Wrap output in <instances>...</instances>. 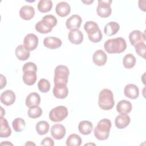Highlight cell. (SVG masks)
<instances>
[{"mask_svg":"<svg viewBox=\"0 0 146 146\" xmlns=\"http://www.w3.org/2000/svg\"><path fill=\"white\" fill-rule=\"evenodd\" d=\"M127 48L125 40L121 37L108 39L104 44V48L109 54H119Z\"/></svg>","mask_w":146,"mask_h":146,"instance_id":"1","label":"cell"},{"mask_svg":"<svg viewBox=\"0 0 146 146\" xmlns=\"http://www.w3.org/2000/svg\"><path fill=\"white\" fill-rule=\"evenodd\" d=\"M57 24L56 18L52 15H46L42 19L38 22L35 26V30L41 34H47L51 32L53 27Z\"/></svg>","mask_w":146,"mask_h":146,"instance_id":"2","label":"cell"},{"mask_svg":"<svg viewBox=\"0 0 146 146\" xmlns=\"http://www.w3.org/2000/svg\"><path fill=\"white\" fill-rule=\"evenodd\" d=\"M111 125V121L109 119H103L100 120L94 130L96 138L100 141L107 139L109 137Z\"/></svg>","mask_w":146,"mask_h":146,"instance_id":"3","label":"cell"},{"mask_svg":"<svg viewBox=\"0 0 146 146\" xmlns=\"http://www.w3.org/2000/svg\"><path fill=\"white\" fill-rule=\"evenodd\" d=\"M114 104L112 92L107 88L103 89L99 94L98 105L99 107L103 110L108 111L113 107Z\"/></svg>","mask_w":146,"mask_h":146,"instance_id":"4","label":"cell"},{"mask_svg":"<svg viewBox=\"0 0 146 146\" xmlns=\"http://www.w3.org/2000/svg\"><path fill=\"white\" fill-rule=\"evenodd\" d=\"M84 29L88 34V37L93 43L99 42L103 37L98 25L94 21H87L84 25Z\"/></svg>","mask_w":146,"mask_h":146,"instance_id":"5","label":"cell"},{"mask_svg":"<svg viewBox=\"0 0 146 146\" xmlns=\"http://www.w3.org/2000/svg\"><path fill=\"white\" fill-rule=\"evenodd\" d=\"M69 70L67 66L58 65L54 70V84L67 85L69 75Z\"/></svg>","mask_w":146,"mask_h":146,"instance_id":"6","label":"cell"},{"mask_svg":"<svg viewBox=\"0 0 146 146\" xmlns=\"http://www.w3.org/2000/svg\"><path fill=\"white\" fill-rule=\"evenodd\" d=\"M68 110L65 106H59L52 108L49 112V118L54 122H60L68 115Z\"/></svg>","mask_w":146,"mask_h":146,"instance_id":"7","label":"cell"},{"mask_svg":"<svg viewBox=\"0 0 146 146\" xmlns=\"http://www.w3.org/2000/svg\"><path fill=\"white\" fill-rule=\"evenodd\" d=\"M112 2V1L110 0H99L98 5L96 8L97 14L102 18L108 17L112 13L111 7Z\"/></svg>","mask_w":146,"mask_h":146,"instance_id":"8","label":"cell"},{"mask_svg":"<svg viewBox=\"0 0 146 146\" xmlns=\"http://www.w3.org/2000/svg\"><path fill=\"white\" fill-rule=\"evenodd\" d=\"M38 44V38L34 34H28L23 39V45L29 51L34 50L37 47Z\"/></svg>","mask_w":146,"mask_h":146,"instance_id":"9","label":"cell"},{"mask_svg":"<svg viewBox=\"0 0 146 146\" xmlns=\"http://www.w3.org/2000/svg\"><path fill=\"white\" fill-rule=\"evenodd\" d=\"M82 22V18L80 15L74 14L69 17L66 22V26L67 29L70 30L78 29L80 28Z\"/></svg>","mask_w":146,"mask_h":146,"instance_id":"10","label":"cell"},{"mask_svg":"<svg viewBox=\"0 0 146 146\" xmlns=\"http://www.w3.org/2000/svg\"><path fill=\"white\" fill-rule=\"evenodd\" d=\"M51 135L56 140L62 139L66 135L65 127L60 124H55L51 128Z\"/></svg>","mask_w":146,"mask_h":146,"instance_id":"11","label":"cell"},{"mask_svg":"<svg viewBox=\"0 0 146 146\" xmlns=\"http://www.w3.org/2000/svg\"><path fill=\"white\" fill-rule=\"evenodd\" d=\"M15 94L12 90H7L1 95V102L5 106L12 105L15 101Z\"/></svg>","mask_w":146,"mask_h":146,"instance_id":"12","label":"cell"},{"mask_svg":"<svg viewBox=\"0 0 146 146\" xmlns=\"http://www.w3.org/2000/svg\"><path fill=\"white\" fill-rule=\"evenodd\" d=\"M54 96L58 98L63 99L68 94V90L67 85L65 84H54L52 90Z\"/></svg>","mask_w":146,"mask_h":146,"instance_id":"13","label":"cell"},{"mask_svg":"<svg viewBox=\"0 0 146 146\" xmlns=\"http://www.w3.org/2000/svg\"><path fill=\"white\" fill-rule=\"evenodd\" d=\"M107 60L106 54L102 50H96L93 54L92 61L94 63L98 66H104Z\"/></svg>","mask_w":146,"mask_h":146,"instance_id":"14","label":"cell"},{"mask_svg":"<svg viewBox=\"0 0 146 146\" xmlns=\"http://www.w3.org/2000/svg\"><path fill=\"white\" fill-rule=\"evenodd\" d=\"M69 41L74 44H79L83 40V34L79 29L70 30L68 35Z\"/></svg>","mask_w":146,"mask_h":146,"instance_id":"15","label":"cell"},{"mask_svg":"<svg viewBox=\"0 0 146 146\" xmlns=\"http://www.w3.org/2000/svg\"><path fill=\"white\" fill-rule=\"evenodd\" d=\"M131 44L134 47L139 43L145 42V35L139 30H133L129 35Z\"/></svg>","mask_w":146,"mask_h":146,"instance_id":"16","label":"cell"},{"mask_svg":"<svg viewBox=\"0 0 146 146\" xmlns=\"http://www.w3.org/2000/svg\"><path fill=\"white\" fill-rule=\"evenodd\" d=\"M130 117L126 113H120L117 115L115 120V126L119 129H123L127 127L130 123Z\"/></svg>","mask_w":146,"mask_h":146,"instance_id":"17","label":"cell"},{"mask_svg":"<svg viewBox=\"0 0 146 146\" xmlns=\"http://www.w3.org/2000/svg\"><path fill=\"white\" fill-rule=\"evenodd\" d=\"M124 94L126 97L131 99H135L139 96V90L136 85L128 84L124 87Z\"/></svg>","mask_w":146,"mask_h":146,"instance_id":"18","label":"cell"},{"mask_svg":"<svg viewBox=\"0 0 146 146\" xmlns=\"http://www.w3.org/2000/svg\"><path fill=\"white\" fill-rule=\"evenodd\" d=\"M55 11L57 15L59 17H65L70 14L71 11V7L67 2H60L56 5Z\"/></svg>","mask_w":146,"mask_h":146,"instance_id":"19","label":"cell"},{"mask_svg":"<svg viewBox=\"0 0 146 146\" xmlns=\"http://www.w3.org/2000/svg\"><path fill=\"white\" fill-rule=\"evenodd\" d=\"M34 8L30 5H25L19 10V15L24 20H30L34 17Z\"/></svg>","mask_w":146,"mask_h":146,"instance_id":"20","label":"cell"},{"mask_svg":"<svg viewBox=\"0 0 146 146\" xmlns=\"http://www.w3.org/2000/svg\"><path fill=\"white\" fill-rule=\"evenodd\" d=\"M62 40L56 37L50 36L46 37L43 40L44 46L50 49H56L62 46Z\"/></svg>","mask_w":146,"mask_h":146,"instance_id":"21","label":"cell"},{"mask_svg":"<svg viewBox=\"0 0 146 146\" xmlns=\"http://www.w3.org/2000/svg\"><path fill=\"white\" fill-rule=\"evenodd\" d=\"M36 72L31 70L23 71L22 79L23 82L27 86H32L35 84L37 79Z\"/></svg>","mask_w":146,"mask_h":146,"instance_id":"22","label":"cell"},{"mask_svg":"<svg viewBox=\"0 0 146 146\" xmlns=\"http://www.w3.org/2000/svg\"><path fill=\"white\" fill-rule=\"evenodd\" d=\"M132 108V104L126 100H121L119 102L116 106V110L119 113H128Z\"/></svg>","mask_w":146,"mask_h":146,"instance_id":"23","label":"cell"},{"mask_svg":"<svg viewBox=\"0 0 146 146\" xmlns=\"http://www.w3.org/2000/svg\"><path fill=\"white\" fill-rule=\"evenodd\" d=\"M1 128L0 136L1 137H8L11 134V129L9 125L7 120L3 116H1Z\"/></svg>","mask_w":146,"mask_h":146,"instance_id":"24","label":"cell"},{"mask_svg":"<svg viewBox=\"0 0 146 146\" xmlns=\"http://www.w3.org/2000/svg\"><path fill=\"white\" fill-rule=\"evenodd\" d=\"M26 105L27 107L38 106L40 103V95L36 92L30 93L26 99Z\"/></svg>","mask_w":146,"mask_h":146,"instance_id":"25","label":"cell"},{"mask_svg":"<svg viewBox=\"0 0 146 146\" xmlns=\"http://www.w3.org/2000/svg\"><path fill=\"white\" fill-rule=\"evenodd\" d=\"M15 54L17 58L20 60H26L30 57V53L24 46V45H18L15 51Z\"/></svg>","mask_w":146,"mask_h":146,"instance_id":"26","label":"cell"},{"mask_svg":"<svg viewBox=\"0 0 146 146\" xmlns=\"http://www.w3.org/2000/svg\"><path fill=\"white\" fill-rule=\"evenodd\" d=\"M120 29L119 25L116 22H110L107 23L104 29V34L108 36L116 34Z\"/></svg>","mask_w":146,"mask_h":146,"instance_id":"27","label":"cell"},{"mask_svg":"<svg viewBox=\"0 0 146 146\" xmlns=\"http://www.w3.org/2000/svg\"><path fill=\"white\" fill-rule=\"evenodd\" d=\"M93 129L92 123L88 120L80 121L78 125V129L80 133L84 135H87L91 133Z\"/></svg>","mask_w":146,"mask_h":146,"instance_id":"28","label":"cell"},{"mask_svg":"<svg viewBox=\"0 0 146 146\" xmlns=\"http://www.w3.org/2000/svg\"><path fill=\"white\" fill-rule=\"evenodd\" d=\"M52 7V2L51 0H40L38 4V9L42 13L50 11Z\"/></svg>","mask_w":146,"mask_h":146,"instance_id":"29","label":"cell"},{"mask_svg":"<svg viewBox=\"0 0 146 146\" xmlns=\"http://www.w3.org/2000/svg\"><path fill=\"white\" fill-rule=\"evenodd\" d=\"M136 58L132 54L125 55L123 59V64L125 68L131 69L136 64Z\"/></svg>","mask_w":146,"mask_h":146,"instance_id":"30","label":"cell"},{"mask_svg":"<svg viewBox=\"0 0 146 146\" xmlns=\"http://www.w3.org/2000/svg\"><path fill=\"white\" fill-rule=\"evenodd\" d=\"M36 131L40 135H43L48 132L50 125L47 121L42 120L38 122L35 125Z\"/></svg>","mask_w":146,"mask_h":146,"instance_id":"31","label":"cell"},{"mask_svg":"<svg viewBox=\"0 0 146 146\" xmlns=\"http://www.w3.org/2000/svg\"><path fill=\"white\" fill-rule=\"evenodd\" d=\"M82 144V139L79 135L72 133L71 134L66 140L67 146H79Z\"/></svg>","mask_w":146,"mask_h":146,"instance_id":"32","label":"cell"},{"mask_svg":"<svg viewBox=\"0 0 146 146\" xmlns=\"http://www.w3.org/2000/svg\"><path fill=\"white\" fill-rule=\"evenodd\" d=\"M25 121L21 117H17L13 121L12 127L15 132H19L22 131L25 129Z\"/></svg>","mask_w":146,"mask_h":146,"instance_id":"33","label":"cell"},{"mask_svg":"<svg viewBox=\"0 0 146 146\" xmlns=\"http://www.w3.org/2000/svg\"><path fill=\"white\" fill-rule=\"evenodd\" d=\"M42 114V110L38 106L31 107L29 108L27 115L29 117L32 119H36L39 117Z\"/></svg>","mask_w":146,"mask_h":146,"instance_id":"34","label":"cell"},{"mask_svg":"<svg viewBox=\"0 0 146 146\" xmlns=\"http://www.w3.org/2000/svg\"><path fill=\"white\" fill-rule=\"evenodd\" d=\"M38 87L40 92L46 93L48 92L50 89V83L48 80L46 79H41L38 83Z\"/></svg>","mask_w":146,"mask_h":146,"instance_id":"35","label":"cell"},{"mask_svg":"<svg viewBox=\"0 0 146 146\" xmlns=\"http://www.w3.org/2000/svg\"><path fill=\"white\" fill-rule=\"evenodd\" d=\"M136 52L141 57L145 59L146 46L145 42H141L135 46Z\"/></svg>","mask_w":146,"mask_h":146,"instance_id":"36","label":"cell"},{"mask_svg":"<svg viewBox=\"0 0 146 146\" xmlns=\"http://www.w3.org/2000/svg\"><path fill=\"white\" fill-rule=\"evenodd\" d=\"M22 70H23V71H27V70H31V71H34L36 72L37 67L34 63L30 62H27V63H25L23 66Z\"/></svg>","mask_w":146,"mask_h":146,"instance_id":"37","label":"cell"},{"mask_svg":"<svg viewBox=\"0 0 146 146\" xmlns=\"http://www.w3.org/2000/svg\"><path fill=\"white\" fill-rule=\"evenodd\" d=\"M41 145H48V146H53L54 145V140L49 137H47L44 138L41 142Z\"/></svg>","mask_w":146,"mask_h":146,"instance_id":"38","label":"cell"},{"mask_svg":"<svg viewBox=\"0 0 146 146\" xmlns=\"http://www.w3.org/2000/svg\"><path fill=\"white\" fill-rule=\"evenodd\" d=\"M6 78L3 75H1V89H2L6 84Z\"/></svg>","mask_w":146,"mask_h":146,"instance_id":"39","label":"cell"},{"mask_svg":"<svg viewBox=\"0 0 146 146\" xmlns=\"http://www.w3.org/2000/svg\"><path fill=\"white\" fill-rule=\"evenodd\" d=\"M94 2V1H82V2L86 4V5H90L91 3H92Z\"/></svg>","mask_w":146,"mask_h":146,"instance_id":"40","label":"cell"},{"mask_svg":"<svg viewBox=\"0 0 146 146\" xmlns=\"http://www.w3.org/2000/svg\"><path fill=\"white\" fill-rule=\"evenodd\" d=\"M5 144V145H6V144H8V145H9V144H11V145H13V144L12 143H8L7 142V141H6V142H4V143H1V145H3V144Z\"/></svg>","mask_w":146,"mask_h":146,"instance_id":"41","label":"cell"},{"mask_svg":"<svg viewBox=\"0 0 146 146\" xmlns=\"http://www.w3.org/2000/svg\"><path fill=\"white\" fill-rule=\"evenodd\" d=\"M32 144H34V145H35V144L34 143H31V141H29V142H27V143H26V144H25V145H32Z\"/></svg>","mask_w":146,"mask_h":146,"instance_id":"42","label":"cell"}]
</instances>
